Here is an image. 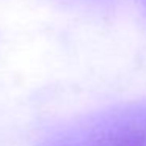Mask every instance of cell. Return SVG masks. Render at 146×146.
Here are the masks:
<instances>
[{"label":"cell","mask_w":146,"mask_h":146,"mask_svg":"<svg viewBox=\"0 0 146 146\" xmlns=\"http://www.w3.org/2000/svg\"><path fill=\"white\" fill-rule=\"evenodd\" d=\"M66 146H146V107L107 118Z\"/></svg>","instance_id":"cell-1"}]
</instances>
